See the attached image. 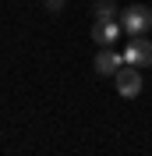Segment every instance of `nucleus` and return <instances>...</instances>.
Here are the masks:
<instances>
[{"mask_svg": "<svg viewBox=\"0 0 152 156\" xmlns=\"http://www.w3.org/2000/svg\"><path fill=\"white\" fill-rule=\"evenodd\" d=\"M120 25H124V36H145L152 29V7H145V4L124 7L120 11Z\"/></svg>", "mask_w": 152, "mask_h": 156, "instance_id": "1", "label": "nucleus"}, {"mask_svg": "<svg viewBox=\"0 0 152 156\" xmlns=\"http://www.w3.org/2000/svg\"><path fill=\"white\" fill-rule=\"evenodd\" d=\"M124 60L134 64V68H149V64H152V39L149 36H127Z\"/></svg>", "mask_w": 152, "mask_h": 156, "instance_id": "2", "label": "nucleus"}, {"mask_svg": "<svg viewBox=\"0 0 152 156\" xmlns=\"http://www.w3.org/2000/svg\"><path fill=\"white\" fill-rule=\"evenodd\" d=\"M113 82H117V92H120L124 99H134L138 92H142V68H134V64H124V68L113 75Z\"/></svg>", "mask_w": 152, "mask_h": 156, "instance_id": "3", "label": "nucleus"}, {"mask_svg": "<svg viewBox=\"0 0 152 156\" xmlns=\"http://www.w3.org/2000/svg\"><path fill=\"white\" fill-rule=\"evenodd\" d=\"M124 64H127V60H124L120 53H113L110 46H99V53H95V60H92V68H95V75H99V78H113Z\"/></svg>", "mask_w": 152, "mask_h": 156, "instance_id": "4", "label": "nucleus"}, {"mask_svg": "<svg viewBox=\"0 0 152 156\" xmlns=\"http://www.w3.org/2000/svg\"><path fill=\"white\" fill-rule=\"evenodd\" d=\"M120 32H124L120 21H92V39L99 43V46H110Z\"/></svg>", "mask_w": 152, "mask_h": 156, "instance_id": "5", "label": "nucleus"}, {"mask_svg": "<svg viewBox=\"0 0 152 156\" xmlns=\"http://www.w3.org/2000/svg\"><path fill=\"white\" fill-rule=\"evenodd\" d=\"M92 18L95 21H120L117 18V0H95L92 4Z\"/></svg>", "mask_w": 152, "mask_h": 156, "instance_id": "6", "label": "nucleus"}, {"mask_svg": "<svg viewBox=\"0 0 152 156\" xmlns=\"http://www.w3.org/2000/svg\"><path fill=\"white\" fill-rule=\"evenodd\" d=\"M43 4H46L50 11H60V7H64V0H43Z\"/></svg>", "mask_w": 152, "mask_h": 156, "instance_id": "7", "label": "nucleus"}]
</instances>
